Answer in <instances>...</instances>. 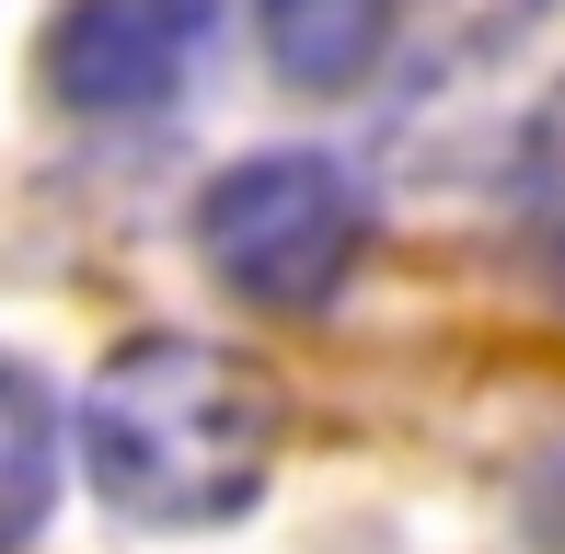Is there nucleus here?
<instances>
[{
  "mask_svg": "<svg viewBox=\"0 0 565 554\" xmlns=\"http://www.w3.org/2000/svg\"><path fill=\"white\" fill-rule=\"evenodd\" d=\"M58 509V405L23 359H0V554H23Z\"/></svg>",
  "mask_w": 565,
  "mask_h": 554,
  "instance_id": "5",
  "label": "nucleus"
},
{
  "mask_svg": "<svg viewBox=\"0 0 565 554\" xmlns=\"http://www.w3.org/2000/svg\"><path fill=\"white\" fill-rule=\"evenodd\" d=\"M82 473L139 532H220L277 473V382L209 335H127L82 393Z\"/></svg>",
  "mask_w": 565,
  "mask_h": 554,
  "instance_id": "1",
  "label": "nucleus"
},
{
  "mask_svg": "<svg viewBox=\"0 0 565 554\" xmlns=\"http://www.w3.org/2000/svg\"><path fill=\"white\" fill-rule=\"evenodd\" d=\"M196 35H209V0H58L46 12V93L93 128H139L185 93L196 70Z\"/></svg>",
  "mask_w": 565,
  "mask_h": 554,
  "instance_id": "3",
  "label": "nucleus"
},
{
  "mask_svg": "<svg viewBox=\"0 0 565 554\" xmlns=\"http://www.w3.org/2000/svg\"><path fill=\"white\" fill-rule=\"evenodd\" d=\"M196 255L254 312H335L370 255V185L335 150H243L196 196Z\"/></svg>",
  "mask_w": 565,
  "mask_h": 554,
  "instance_id": "2",
  "label": "nucleus"
},
{
  "mask_svg": "<svg viewBox=\"0 0 565 554\" xmlns=\"http://www.w3.org/2000/svg\"><path fill=\"white\" fill-rule=\"evenodd\" d=\"M243 12L289 93H358L393 46V0H243Z\"/></svg>",
  "mask_w": 565,
  "mask_h": 554,
  "instance_id": "4",
  "label": "nucleus"
}]
</instances>
